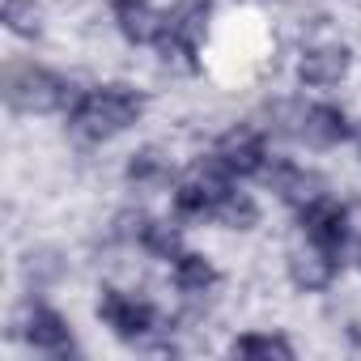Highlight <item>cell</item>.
I'll return each mask as SVG.
<instances>
[{
    "instance_id": "cell-17",
    "label": "cell",
    "mask_w": 361,
    "mask_h": 361,
    "mask_svg": "<svg viewBox=\"0 0 361 361\" xmlns=\"http://www.w3.org/2000/svg\"><path fill=\"white\" fill-rule=\"evenodd\" d=\"M226 353L230 357H243V361H293L298 357V344L281 327H251V331H238L226 344Z\"/></svg>"
},
{
    "instance_id": "cell-2",
    "label": "cell",
    "mask_w": 361,
    "mask_h": 361,
    "mask_svg": "<svg viewBox=\"0 0 361 361\" xmlns=\"http://www.w3.org/2000/svg\"><path fill=\"white\" fill-rule=\"evenodd\" d=\"M81 90L85 85L73 73L51 68V64H43L35 56H9L5 60V77H0L5 106L18 119H51V115L64 119Z\"/></svg>"
},
{
    "instance_id": "cell-18",
    "label": "cell",
    "mask_w": 361,
    "mask_h": 361,
    "mask_svg": "<svg viewBox=\"0 0 361 361\" xmlns=\"http://www.w3.org/2000/svg\"><path fill=\"white\" fill-rule=\"evenodd\" d=\"M183 251H188V226L174 213H153L145 226V238H140V255L170 268V259H178Z\"/></svg>"
},
{
    "instance_id": "cell-9",
    "label": "cell",
    "mask_w": 361,
    "mask_h": 361,
    "mask_svg": "<svg viewBox=\"0 0 361 361\" xmlns=\"http://www.w3.org/2000/svg\"><path fill=\"white\" fill-rule=\"evenodd\" d=\"M259 183H264V192H272V200L285 204L293 217H298L302 209H310L319 196L331 192L327 178H323L314 166H306V161H298V157H285V153H276V157L268 161V170H264Z\"/></svg>"
},
{
    "instance_id": "cell-19",
    "label": "cell",
    "mask_w": 361,
    "mask_h": 361,
    "mask_svg": "<svg viewBox=\"0 0 361 361\" xmlns=\"http://www.w3.org/2000/svg\"><path fill=\"white\" fill-rule=\"evenodd\" d=\"M213 226L226 230V234H255L264 226V204L255 192H247L243 183H230V192L221 196L217 213H213Z\"/></svg>"
},
{
    "instance_id": "cell-21",
    "label": "cell",
    "mask_w": 361,
    "mask_h": 361,
    "mask_svg": "<svg viewBox=\"0 0 361 361\" xmlns=\"http://www.w3.org/2000/svg\"><path fill=\"white\" fill-rule=\"evenodd\" d=\"M344 331H348V344H353V348H357V353H361V323H348V327H344Z\"/></svg>"
},
{
    "instance_id": "cell-5",
    "label": "cell",
    "mask_w": 361,
    "mask_h": 361,
    "mask_svg": "<svg viewBox=\"0 0 361 361\" xmlns=\"http://www.w3.org/2000/svg\"><path fill=\"white\" fill-rule=\"evenodd\" d=\"M230 183L234 178L213 161V153H200L188 170H178L174 188H170V213L183 226H204V221H213Z\"/></svg>"
},
{
    "instance_id": "cell-11",
    "label": "cell",
    "mask_w": 361,
    "mask_h": 361,
    "mask_svg": "<svg viewBox=\"0 0 361 361\" xmlns=\"http://www.w3.org/2000/svg\"><path fill=\"white\" fill-rule=\"evenodd\" d=\"M174 178H178V161H174V149H166L161 140H145L132 153H123L119 183L132 196H170Z\"/></svg>"
},
{
    "instance_id": "cell-22",
    "label": "cell",
    "mask_w": 361,
    "mask_h": 361,
    "mask_svg": "<svg viewBox=\"0 0 361 361\" xmlns=\"http://www.w3.org/2000/svg\"><path fill=\"white\" fill-rule=\"evenodd\" d=\"M353 145H357V153H361V119H357V136H353Z\"/></svg>"
},
{
    "instance_id": "cell-12",
    "label": "cell",
    "mask_w": 361,
    "mask_h": 361,
    "mask_svg": "<svg viewBox=\"0 0 361 361\" xmlns=\"http://www.w3.org/2000/svg\"><path fill=\"white\" fill-rule=\"evenodd\" d=\"M221 281L226 276H221V268L209 251L188 247L178 259H170V289L178 293V306H188V310H209Z\"/></svg>"
},
{
    "instance_id": "cell-6",
    "label": "cell",
    "mask_w": 361,
    "mask_h": 361,
    "mask_svg": "<svg viewBox=\"0 0 361 361\" xmlns=\"http://www.w3.org/2000/svg\"><path fill=\"white\" fill-rule=\"evenodd\" d=\"M353 68H357V51H353V43H344L336 35H314L293 51V81L314 94H331V90L348 85Z\"/></svg>"
},
{
    "instance_id": "cell-16",
    "label": "cell",
    "mask_w": 361,
    "mask_h": 361,
    "mask_svg": "<svg viewBox=\"0 0 361 361\" xmlns=\"http://www.w3.org/2000/svg\"><path fill=\"white\" fill-rule=\"evenodd\" d=\"M306 106H310V98H302V94H272V98L259 102L255 119L268 128L272 140H281V145H302Z\"/></svg>"
},
{
    "instance_id": "cell-23",
    "label": "cell",
    "mask_w": 361,
    "mask_h": 361,
    "mask_svg": "<svg viewBox=\"0 0 361 361\" xmlns=\"http://www.w3.org/2000/svg\"><path fill=\"white\" fill-rule=\"evenodd\" d=\"M272 5H285V0H272Z\"/></svg>"
},
{
    "instance_id": "cell-1",
    "label": "cell",
    "mask_w": 361,
    "mask_h": 361,
    "mask_svg": "<svg viewBox=\"0 0 361 361\" xmlns=\"http://www.w3.org/2000/svg\"><path fill=\"white\" fill-rule=\"evenodd\" d=\"M149 115V90L136 81H94L77 94V102L64 115V128L77 145L85 149H102L119 136H128L132 128H140Z\"/></svg>"
},
{
    "instance_id": "cell-4",
    "label": "cell",
    "mask_w": 361,
    "mask_h": 361,
    "mask_svg": "<svg viewBox=\"0 0 361 361\" xmlns=\"http://www.w3.org/2000/svg\"><path fill=\"white\" fill-rule=\"evenodd\" d=\"M209 153H213V161L234 178V183H251V178H264L268 161L276 157V153H272V136H268V128H264L255 115L226 123V128L213 136Z\"/></svg>"
},
{
    "instance_id": "cell-7",
    "label": "cell",
    "mask_w": 361,
    "mask_h": 361,
    "mask_svg": "<svg viewBox=\"0 0 361 361\" xmlns=\"http://www.w3.org/2000/svg\"><path fill=\"white\" fill-rule=\"evenodd\" d=\"M13 336L26 340L30 353L39 357H51V361H64V357H77V331H73V319L64 310H56L47 298L30 293L18 314H13Z\"/></svg>"
},
{
    "instance_id": "cell-20",
    "label": "cell",
    "mask_w": 361,
    "mask_h": 361,
    "mask_svg": "<svg viewBox=\"0 0 361 361\" xmlns=\"http://www.w3.org/2000/svg\"><path fill=\"white\" fill-rule=\"evenodd\" d=\"M0 22H5L9 39H18V43H43L47 39V5L43 0H5L0 5Z\"/></svg>"
},
{
    "instance_id": "cell-14",
    "label": "cell",
    "mask_w": 361,
    "mask_h": 361,
    "mask_svg": "<svg viewBox=\"0 0 361 361\" xmlns=\"http://www.w3.org/2000/svg\"><path fill=\"white\" fill-rule=\"evenodd\" d=\"M357 136V119L344 102H331V98H310L306 106V128H302V145L314 149V153H331L340 145H348Z\"/></svg>"
},
{
    "instance_id": "cell-3",
    "label": "cell",
    "mask_w": 361,
    "mask_h": 361,
    "mask_svg": "<svg viewBox=\"0 0 361 361\" xmlns=\"http://www.w3.org/2000/svg\"><path fill=\"white\" fill-rule=\"evenodd\" d=\"M94 319H98L119 344H132V348H140L145 340H153V336L166 327V310H161L153 298H145L136 285H115V281H106V285L98 289Z\"/></svg>"
},
{
    "instance_id": "cell-24",
    "label": "cell",
    "mask_w": 361,
    "mask_h": 361,
    "mask_svg": "<svg viewBox=\"0 0 361 361\" xmlns=\"http://www.w3.org/2000/svg\"><path fill=\"white\" fill-rule=\"evenodd\" d=\"M357 268H361V255H357Z\"/></svg>"
},
{
    "instance_id": "cell-15",
    "label": "cell",
    "mask_w": 361,
    "mask_h": 361,
    "mask_svg": "<svg viewBox=\"0 0 361 361\" xmlns=\"http://www.w3.org/2000/svg\"><path fill=\"white\" fill-rule=\"evenodd\" d=\"M68 268H73V264H68V251H60V247H51V243L30 247V251L22 255V264H18L26 293H39V298H47L51 289H60V285L68 281Z\"/></svg>"
},
{
    "instance_id": "cell-13",
    "label": "cell",
    "mask_w": 361,
    "mask_h": 361,
    "mask_svg": "<svg viewBox=\"0 0 361 361\" xmlns=\"http://www.w3.org/2000/svg\"><path fill=\"white\" fill-rule=\"evenodd\" d=\"M106 22L115 30V39L132 51L140 47H157L166 35V9L157 0H106Z\"/></svg>"
},
{
    "instance_id": "cell-10",
    "label": "cell",
    "mask_w": 361,
    "mask_h": 361,
    "mask_svg": "<svg viewBox=\"0 0 361 361\" xmlns=\"http://www.w3.org/2000/svg\"><path fill=\"white\" fill-rule=\"evenodd\" d=\"M340 272H344V264L327 247H319L314 238H306V234H298V243L285 247V281H289L293 293H306V298L331 293L336 281H340Z\"/></svg>"
},
{
    "instance_id": "cell-8",
    "label": "cell",
    "mask_w": 361,
    "mask_h": 361,
    "mask_svg": "<svg viewBox=\"0 0 361 361\" xmlns=\"http://www.w3.org/2000/svg\"><path fill=\"white\" fill-rule=\"evenodd\" d=\"M298 234L314 238L319 247H327L340 264H348V255L357 251V217H353V204L340 200V196H319L310 209L298 213Z\"/></svg>"
}]
</instances>
